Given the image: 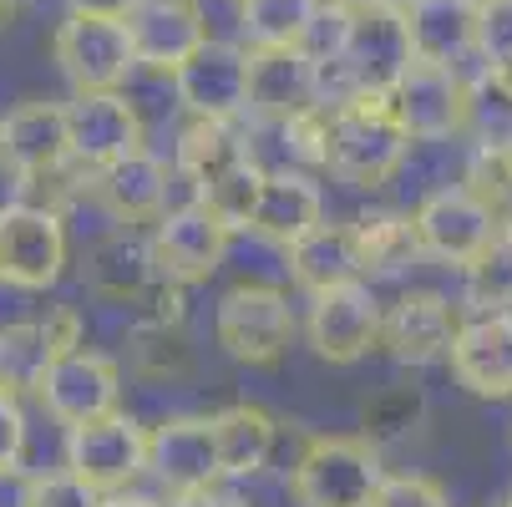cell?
<instances>
[{
  "mask_svg": "<svg viewBox=\"0 0 512 507\" xmlns=\"http://www.w3.org/2000/svg\"><path fill=\"white\" fill-rule=\"evenodd\" d=\"M284 132L300 142V153L310 163H320L330 178L365 188V193L391 183L401 173L406 153L416 148V137L406 132V122L391 107V92L335 97V102L315 107L310 117L289 122Z\"/></svg>",
  "mask_w": 512,
  "mask_h": 507,
  "instance_id": "obj_1",
  "label": "cell"
},
{
  "mask_svg": "<svg viewBox=\"0 0 512 507\" xmlns=\"http://www.w3.org/2000/svg\"><path fill=\"white\" fill-rule=\"evenodd\" d=\"M416 61V46H411V21L401 6L391 0H376L350 16V36H345V51L335 66H325V92L330 102L335 97H350V92H391Z\"/></svg>",
  "mask_w": 512,
  "mask_h": 507,
  "instance_id": "obj_2",
  "label": "cell"
},
{
  "mask_svg": "<svg viewBox=\"0 0 512 507\" xmlns=\"http://www.w3.org/2000/svg\"><path fill=\"white\" fill-rule=\"evenodd\" d=\"M386 467L371 437H310L289 467L295 507H371Z\"/></svg>",
  "mask_w": 512,
  "mask_h": 507,
  "instance_id": "obj_3",
  "label": "cell"
},
{
  "mask_svg": "<svg viewBox=\"0 0 512 507\" xmlns=\"http://www.w3.org/2000/svg\"><path fill=\"white\" fill-rule=\"evenodd\" d=\"M295 310H289V295L274 284H234L218 295L213 305V340L229 360L254 371H269L289 355L295 345Z\"/></svg>",
  "mask_w": 512,
  "mask_h": 507,
  "instance_id": "obj_4",
  "label": "cell"
},
{
  "mask_svg": "<svg viewBox=\"0 0 512 507\" xmlns=\"http://www.w3.org/2000/svg\"><path fill=\"white\" fill-rule=\"evenodd\" d=\"M148 457H153V431L122 406L97 421L66 426V442H61V467H71L97 492H122L137 477H148Z\"/></svg>",
  "mask_w": 512,
  "mask_h": 507,
  "instance_id": "obj_5",
  "label": "cell"
},
{
  "mask_svg": "<svg viewBox=\"0 0 512 507\" xmlns=\"http://www.w3.org/2000/svg\"><path fill=\"white\" fill-rule=\"evenodd\" d=\"M51 56L71 92H117L137 71V51L122 16L66 11V21L51 36Z\"/></svg>",
  "mask_w": 512,
  "mask_h": 507,
  "instance_id": "obj_6",
  "label": "cell"
},
{
  "mask_svg": "<svg viewBox=\"0 0 512 507\" xmlns=\"http://www.w3.org/2000/svg\"><path fill=\"white\" fill-rule=\"evenodd\" d=\"M325 66L305 46H249V112L254 122L289 127L325 107Z\"/></svg>",
  "mask_w": 512,
  "mask_h": 507,
  "instance_id": "obj_7",
  "label": "cell"
},
{
  "mask_svg": "<svg viewBox=\"0 0 512 507\" xmlns=\"http://www.w3.org/2000/svg\"><path fill=\"white\" fill-rule=\"evenodd\" d=\"M66 224L56 208L41 203H6L0 208V284H16L26 295L46 289L66 274Z\"/></svg>",
  "mask_w": 512,
  "mask_h": 507,
  "instance_id": "obj_8",
  "label": "cell"
},
{
  "mask_svg": "<svg viewBox=\"0 0 512 507\" xmlns=\"http://www.w3.org/2000/svg\"><path fill=\"white\" fill-rule=\"evenodd\" d=\"M381 325H386V305L376 300V289L365 279L350 284H330L320 295H310V315H305V335L310 350L330 366H355L381 345Z\"/></svg>",
  "mask_w": 512,
  "mask_h": 507,
  "instance_id": "obj_9",
  "label": "cell"
},
{
  "mask_svg": "<svg viewBox=\"0 0 512 507\" xmlns=\"http://www.w3.org/2000/svg\"><path fill=\"white\" fill-rule=\"evenodd\" d=\"M153 264L163 279L173 284H208L229 259V244H234V229L218 219V213L193 193L188 203L168 208L163 219L153 224Z\"/></svg>",
  "mask_w": 512,
  "mask_h": 507,
  "instance_id": "obj_10",
  "label": "cell"
},
{
  "mask_svg": "<svg viewBox=\"0 0 512 507\" xmlns=\"http://www.w3.org/2000/svg\"><path fill=\"white\" fill-rule=\"evenodd\" d=\"M411 224H416L421 254L436 259V264H447V269H467V264L507 229L467 183L426 193L421 208L411 213Z\"/></svg>",
  "mask_w": 512,
  "mask_h": 507,
  "instance_id": "obj_11",
  "label": "cell"
},
{
  "mask_svg": "<svg viewBox=\"0 0 512 507\" xmlns=\"http://www.w3.org/2000/svg\"><path fill=\"white\" fill-rule=\"evenodd\" d=\"M391 107L416 142H447L472 127V77L462 66L411 61V71L391 87Z\"/></svg>",
  "mask_w": 512,
  "mask_h": 507,
  "instance_id": "obj_12",
  "label": "cell"
},
{
  "mask_svg": "<svg viewBox=\"0 0 512 507\" xmlns=\"http://www.w3.org/2000/svg\"><path fill=\"white\" fill-rule=\"evenodd\" d=\"M36 401L61 426L97 421V416L122 406V371H117V360L77 345V350H66L61 360H51V371L36 386Z\"/></svg>",
  "mask_w": 512,
  "mask_h": 507,
  "instance_id": "obj_13",
  "label": "cell"
},
{
  "mask_svg": "<svg viewBox=\"0 0 512 507\" xmlns=\"http://www.w3.org/2000/svg\"><path fill=\"white\" fill-rule=\"evenodd\" d=\"M173 92L188 117H244L249 112V46L208 36L173 71Z\"/></svg>",
  "mask_w": 512,
  "mask_h": 507,
  "instance_id": "obj_14",
  "label": "cell"
},
{
  "mask_svg": "<svg viewBox=\"0 0 512 507\" xmlns=\"http://www.w3.org/2000/svg\"><path fill=\"white\" fill-rule=\"evenodd\" d=\"M71 163V127H66V102L31 97L0 122V168L21 183L56 178Z\"/></svg>",
  "mask_w": 512,
  "mask_h": 507,
  "instance_id": "obj_15",
  "label": "cell"
},
{
  "mask_svg": "<svg viewBox=\"0 0 512 507\" xmlns=\"http://www.w3.org/2000/svg\"><path fill=\"white\" fill-rule=\"evenodd\" d=\"M66 127H71V163L87 173L142 153V117L122 97V87L117 92H77L66 102Z\"/></svg>",
  "mask_w": 512,
  "mask_h": 507,
  "instance_id": "obj_16",
  "label": "cell"
},
{
  "mask_svg": "<svg viewBox=\"0 0 512 507\" xmlns=\"http://www.w3.org/2000/svg\"><path fill=\"white\" fill-rule=\"evenodd\" d=\"M447 366L462 391L482 401H507L512 396V310H477L462 320Z\"/></svg>",
  "mask_w": 512,
  "mask_h": 507,
  "instance_id": "obj_17",
  "label": "cell"
},
{
  "mask_svg": "<svg viewBox=\"0 0 512 507\" xmlns=\"http://www.w3.org/2000/svg\"><path fill=\"white\" fill-rule=\"evenodd\" d=\"M82 345V315L77 310H51L41 320H21L0 330V391L26 396L41 386V376L51 371V360H61L66 350Z\"/></svg>",
  "mask_w": 512,
  "mask_h": 507,
  "instance_id": "obj_18",
  "label": "cell"
},
{
  "mask_svg": "<svg viewBox=\"0 0 512 507\" xmlns=\"http://www.w3.org/2000/svg\"><path fill=\"white\" fill-rule=\"evenodd\" d=\"M462 320L467 315L447 295H436V289H406V295L386 310L381 345L401 360V366H431V360H447Z\"/></svg>",
  "mask_w": 512,
  "mask_h": 507,
  "instance_id": "obj_19",
  "label": "cell"
},
{
  "mask_svg": "<svg viewBox=\"0 0 512 507\" xmlns=\"http://www.w3.org/2000/svg\"><path fill=\"white\" fill-rule=\"evenodd\" d=\"M122 21H127L137 66L168 71V77L208 41V21L198 0H137Z\"/></svg>",
  "mask_w": 512,
  "mask_h": 507,
  "instance_id": "obj_20",
  "label": "cell"
},
{
  "mask_svg": "<svg viewBox=\"0 0 512 507\" xmlns=\"http://www.w3.org/2000/svg\"><path fill=\"white\" fill-rule=\"evenodd\" d=\"M148 477H158L168 492L224 482V467H218V442H213V416H173V421L153 426Z\"/></svg>",
  "mask_w": 512,
  "mask_h": 507,
  "instance_id": "obj_21",
  "label": "cell"
},
{
  "mask_svg": "<svg viewBox=\"0 0 512 507\" xmlns=\"http://www.w3.org/2000/svg\"><path fill=\"white\" fill-rule=\"evenodd\" d=\"M92 193H97V203L112 213L117 224H158L168 213L173 168L142 148V153H132V158H122L112 168H97L92 173Z\"/></svg>",
  "mask_w": 512,
  "mask_h": 507,
  "instance_id": "obj_22",
  "label": "cell"
},
{
  "mask_svg": "<svg viewBox=\"0 0 512 507\" xmlns=\"http://www.w3.org/2000/svg\"><path fill=\"white\" fill-rule=\"evenodd\" d=\"M315 224H325V193L320 183H310L305 173H269L264 178V193H259V208L249 219V234H259L264 244H279L289 249L295 239H305Z\"/></svg>",
  "mask_w": 512,
  "mask_h": 507,
  "instance_id": "obj_23",
  "label": "cell"
},
{
  "mask_svg": "<svg viewBox=\"0 0 512 507\" xmlns=\"http://www.w3.org/2000/svg\"><path fill=\"white\" fill-rule=\"evenodd\" d=\"M213 442H218V467H224V482H249L274 457L279 421L264 406H254V401H234L224 411H213Z\"/></svg>",
  "mask_w": 512,
  "mask_h": 507,
  "instance_id": "obj_24",
  "label": "cell"
},
{
  "mask_svg": "<svg viewBox=\"0 0 512 507\" xmlns=\"http://www.w3.org/2000/svg\"><path fill=\"white\" fill-rule=\"evenodd\" d=\"M289 259V274L305 295H320L330 284H350V279H365V264H360V239H355V224H315L305 239H295L284 249Z\"/></svg>",
  "mask_w": 512,
  "mask_h": 507,
  "instance_id": "obj_25",
  "label": "cell"
},
{
  "mask_svg": "<svg viewBox=\"0 0 512 507\" xmlns=\"http://www.w3.org/2000/svg\"><path fill=\"white\" fill-rule=\"evenodd\" d=\"M416 61L462 66L477 56V0H416L406 6Z\"/></svg>",
  "mask_w": 512,
  "mask_h": 507,
  "instance_id": "obj_26",
  "label": "cell"
},
{
  "mask_svg": "<svg viewBox=\"0 0 512 507\" xmlns=\"http://www.w3.org/2000/svg\"><path fill=\"white\" fill-rule=\"evenodd\" d=\"M158 264H153V244L112 234L87 254V289L112 305H142V295L158 284Z\"/></svg>",
  "mask_w": 512,
  "mask_h": 507,
  "instance_id": "obj_27",
  "label": "cell"
},
{
  "mask_svg": "<svg viewBox=\"0 0 512 507\" xmlns=\"http://www.w3.org/2000/svg\"><path fill=\"white\" fill-rule=\"evenodd\" d=\"M244 158L254 153H249V132L239 127V117H188V127L178 132V173L193 183V193Z\"/></svg>",
  "mask_w": 512,
  "mask_h": 507,
  "instance_id": "obj_28",
  "label": "cell"
},
{
  "mask_svg": "<svg viewBox=\"0 0 512 507\" xmlns=\"http://www.w3.org/2000/svg\"><path fill=\"white\" fill-rule=\"evenodd\" d=\"M355 239H360L365 279H386V274H401L406 264L426 259L416 224L406 213H365V219H355Z\"/></svg>",
  "mask_w": 512,
  "mask_h": 507,
  "instance_id": "obj_29",
  "label": "cell"
},
{
  "mask_svg": "<svg viewBox=\"0 0 512 507\" xmlns=\"http://www.w3.org/2000/svg\"><path fill=\"white\" fill-rule=\"evenodd\" d=\"M320 0H239V26L249 46H300Z\"/></svg>",
  "mask_w": 512,
  "mask_h": 507,
  "instance_id": "obj_30",
  "label": "cell"
},
{
  "mask_svg": "<svg viewBox=\"0 0 512 507\" xmlns=\"http://www.w3.org/2000/svg\"><path fill=\"white\" fill-rule=\"evenodd\" d=\"M462 183L497 213L502 224H512V132L507 137H482L467 153Z\"/></svg>",
  "mask_w": 512,
  "mask_h": 507,
  "instance_id": "obj_31",
  "label": "cell"
},
{
  "mask_svg": "<svg viewBox=\"0 0 512 507\" xmlns=\"http://www.w3.org/2000/svg\"><path fill=\"white\" fill-rule=\"evenodd\" d=\"M264 178H269V168L259 163V158H244V163H234L229 173H218L208 188H198V198L224 219L234 234L239 229H249V219H254V208H259V193H264Z\"/></svg>",
  "mask_w": 512,
  "mask_h": 507,
  "instance_id": "obj_32",
  "label": "cell"
},
{
  "mask_svg": "<svg viewBox=\"0 0 512 507\" xmlns=\"http://www.w3.org/2000/svg\"><path fill=\"white\" fill-rule=\"evenodd\" d=\"M467 274V305L477 310H512V224L462 269Z\"/></svg>",
  "mask_w": 512,
  "mask_h": 507,
  "instance_id": "obj_33",
  "label": "cell"
},
{
  "mask_svg": "<svg viewBox=\"0 0 512 507\" xmlns=\"http://www.w3.org/2000/svg\"><path fill=\"white\" fill-rule=\"evenodd\" d=\"M102 492L92 482H82L71 467H56V472H31V487H26V507H97Z\"/></svg>",
  "mask_w": 512,
  "mask_h": 507,
  "instance_id": "obj_34",
  "label": "cell"
},
{
  "mask_svg": "<svg viewBox=\"0 0 512 507\" xmlns=\"http://www.w3.org/2000/svg\"><path fill=\"white\" fill-rule=\"evenodd\" d=\"M371 507H452L447 487L436 477H421V472H386Z\"/></svg>",
  "mask_w": 512,
  "mask_h": 507,
  "instance_id": "obj_35",
  "label": "cell"
},
{
  "mask_svg": "<svg viewBox=\"0 0 512 507\" xmlns=\"http://www.w3.org/2000/svg\"><path fill=\"white\" fill-rule=\"evenodd\" d=\"M477 56H512V0H477Z\"/></svg>",
  "mask_w": 512,
  "mask_h": 507,
  "instance_id": "obj_36",
  "label": "cell"
},
{
  "mask_svg": "<svg viewBox=\"0 0 512 507\" xmlns=\"http://www.w3.org/2000/svg\"><path fill=\"white\" fill-rule=\"evenodd\" d=\"M26 462V411L21 396L0 391V467H21Z\"/></svg>",
  "mask_w": 512,
  "mask_h": 507,
  "instance_id": "obj_37",
  "label": "cell"
},
{
  "mask_svg": "<svg viewBox=\"0 0 512 507\" xmlns=\"http://www.w3.org/2000/svg\"><path fill=\"white\" fill-rule=\"evenodd\" d=\"M168 507H254L244 492H234V487H218V482H208V487H188V492H173L168 497Z\"/></svg>",
  "mask_w": 512,
  "mask_h": 507,
  "instance_id": "obj_38",
  "label": "cell"
},
{
  "mask_svg": "<svg viewBox=\"0 0 512 507\" xmlns=\"http://www.w3.org/2000/svg\"><path fill=\"white\" fill-rule=\"evenodd\" d=\"M26 487H31V472L0 467V507H26Z\"/></svg>",
  "mask_w": 512,
  "mask_h": 507,
  "instance_id": "obj_39",
  "label": "cell"
},
{
  "mask_svg": "<svg viewBox=\"0 0 512 507\" xmlns=\"http://www.w3.org/2000/svg\"><path fill=\"white\" fill-rule=\"evenodd\" d=\"M477 77H482L497 97H507V102H512V56H502V61H482Z\"/></svg>",
  "mask_w": 512,
  "mask_h": 507,
  "instance_id": "obj_40",
  "label": "cell"
},
{
  "mask_svg": "<svg viewBox=\"0 0 512 507\" xmlns=\"http://www.w3.org/2000/svg\"><path fill=\"white\" fill-rule=\"evenodd\" d=\"M137 0H66V11H87V16H127Z\"/></svg>",
  "mask_w": 512,
  "mask_h": 507,
  "instance_id": "obj_41",
  "label": "cell"
},
{
  "mask_svg": "<svg viewBox=\"0 0 512 507\" xmlns=\"http://www.w3.org/2000/svg\"><path fill=\"white\" fill-rule=\"evenodd\" d=\"M97 507H163V502H153V497H142V492L122 487V492H102V502H97Z\"/></svg>",
  "mask_w": 512,
  "mask_h": 507,
  "instance_id": "obj_42",
  "label": "cell"
},
{
  "mask_svg": "<svg viewBox=\"0 0 512 507\" xmlns=\"http://www.w3.org/2000/svg\"><path fill=\"white\" fill-rule=\"evenodd\" d=\"M16 16H21V0H0V36L16 26Z\"/></svg>",
  "mask_w": 512,
  "mask_h": 507,
  "instance_id": "obj_43",
  "label": "cell"
},
{
  "mask_svg": "<svg viewBox=\"0 0 512 507\" xmlns=\"http://www.w3.org/2000/svg\"><path fill=\"white\" fill-rule=\"evenodd\" d=\"M320 6H335V11H365V6H376V0H320Z\"/></svg>",
  "mask_w": 512,
  "mask_h": 507,
  "instance_id": "obj_44",
  "label": "cell"
},
{
  "mask_svg": "<svg viewBox=\"0 0 512 507\" xmlns=\"http://www.w3.org/2000/svg\"><path fill=\"white\" fill-rule=\"evenodd\" d=\"M391 6H401V11H406V6H416V0H391Z\"/></svg>",
  "mask_w": 512,
  "mask_h": 507,
  "instance_id": "obj_45",
  "label": "cell"
},
{
  "mask_svg": "<svg viewBox=\"0 0 512 507\" xmlns=\"http://www.w3.org/2000/svg\"><path fill=\"white\" fill-rule=\"evenodd\" d=\"M507 507H512V492H507Z\"/></svg>",
  "mask_w": 512,
  "mask_h": 507,
  "instance_id": "obj_46",
  "label": "cell"
},
{
  "mask_svg": "<svg viewBox=\"0 0 512 507\" xmlns=\"http://www.w3.org/2000/svg\"><path fill=\"white\" fill-rule=\"evenodd\" d=\"M234 6H239V0H234Z\"/></svg>",
  "mask_w": 512,
  "mask_h": 507,
  "instance_id": "obj_47",
  "label": "cell"
},
{
  "mask_svg": "<svg viewBox=\"0 0 512 507\" xmlns=\"http://www.w3.org/2000/svg\"><path fill=\"white\" fill-rule=\"evenodd\" d=\"M502 507H507V502H502Z\"/></svg>",
  "mask_w": 512,
  "mask_h": 507,
  "instance_id": "obj_48",
  "label": "cell"
}]
</instances>
